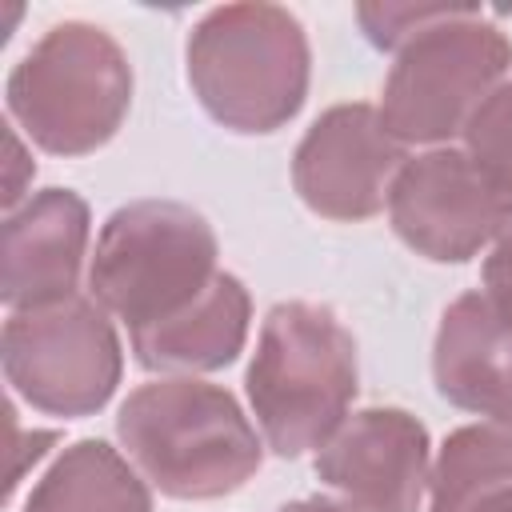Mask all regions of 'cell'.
Listing matches in <instances>:
<instances>
[{"label":"cell","mask_w":512,"mask_h":512,"mask_svg":"<svg viewBox=\"0 0 512 512\" xmlns=\"http://www.w3.org/2000/svg\"><path fill=\"white\" fill-rule=\"evenodd\" d=\"M432 376L440 396L456 408L512 428V316L484 292L452 300L436 332Z\"/></svg>","instance_id":"12"},{"label":"cell","mask_w":512,"mask_h":512,"mask_svg":"<svg viewBox=\"0 0 512 512\" xmlns=\"http://www.w3.org/2000/svg\"><path fill=\"white\" fill-rule=\"evenodd\" d=\"M116 432L140 476L176 500L236 492L260 468V436L240 404L192 376L136 388L120 404Z\"/></svg>","instance_id":"1"},{"label":"cell","mask_w":512,"mask_h":512,"mask_svg":"<svg viewBox=\"0 0 512 512\" xmlns=\"http://www.w3.org/2000/svg\"><path fill=\"white\" fill-rule=\"evenodd\" d=\"M280 512H368L352 500H336V496H304V500H292L284 504Z\"/></svg>","instance_id":"21"},{"label":"cell","mask_w":512,"mask_h":512,"mask_svg":"<svg viewBox=\"0 0 512 512\" xmlns=\"http://www.w3.org/2000/svg\"><path fill=\"white\" fill-rule=\"evenodd\" d=\"M88 248V204L68 188H44L8 212L0 240V296L12 312L76 296Z\"/></svg>","instance_id":"11"},{"label":"cell","mask_w":512,"mask_h":512,"mask_svg":"<svg viewBox=\"0 0 512 512\" xmlns=\"http://www.w3.org/2000/svg\"><path fill=\"white\" fill-rule=\"evenodd\" d=\"M248 292L236 276L216 272V280L168 320L132 332V352L156 372H208L236 360L248 336Z\"/></svg>","instance_id":"13"},{"label":"cell","mask_w":512,"mask_h":512,"mask_svg":"<svg viewBox=\"0 0 512 512\" xmlns=\"http://www.w3.org/2000/svg\"><path fill=\"white\" fill-rule=\"evenodd\" d=\"M8 496L16 492V484L24 480V472H28V464H36L52 444H56V432H32V436H24L20 432V420H16V412H12V404H8Z\"/></svg>","instance_id":"18"},{"label":"cell","mask_w":512,"mask_h":512,"mask_svg":"<svg viewBox=\"0 0 512 512\" xmlns=\"http://www.w3.org/2000/svg\"><path fill=\"white\" fill-rule=\"evenodd\" d=\"M484 296L504 316H512V224L496 236L488 260H484Z\"/></svg>","instance_id":"19"},{"label":"cell","mask_w":512,"mask_h":512,"mask_svg":"<svg viewBox=\"0 0 512 512\" xmlns=\"http://www.w3.org/2000/svg\"><path fill=\"white\" fill-rule=\"evenodd\" d=\"M404 164V144L384 128L372 104L328 108L300 140L292 184L300 200L328 220H364L384 208Z\"/></svg>","instance_id":"9"},{"label":"cell","mask_w":512,"mask_h":512,"mask_svg":"<svg viewBox=\"0 0 512 512\" xmlns=\"http://www.w3.org/2000/svg\"><path fill=\"white\" fill-rule=\"evenodd\" d=\"M28 180H32V160H28V152H24L20 136H16V128L4 124V208H8V212H12L16 200L24 196V184H28Z\"/></svg>","instance_id":"20"},{"label":"cell","mask_w":512,"mask_h":512,"mask_svg":"<svg viewBox=\"0 0 512 512\" xmlns=\"http://www.w3.org/2000/svg\"><path fill=\"white\" fill-rule=\"evenodd\" d=\"M316 472L368 512H416L428 488V432L400 408L352 412L320 448Z\"/></svg>","instance_id":"10"},{"label":"cell","mask_w":512,"mask_h":512,"mask_svg":"<svg viewBox=\"0 0 512 512\" xmlns=\"http://www.w3.org/2000/svg\"><path fill=\"white\" fill-rule=\"evenodd\" d=\"M464 4H360L356 16L368 32L372 44L380 48H400L404 40H412L420 28L460 12Z\"/></svg>","instance_id":"17"},{"label":"cell","mask_w":512,"mask_h":512,"mask_svg":"<svg viewBox=\"0 0 512 512\" xmlns=\"http://www.w3.org/2000/svg\"><path fill=\"white\" fill-rule=\"evenodd\" d=\"M392 228L428 260H468L512 224V196L500 192L456 148H428L400 164L388 192Z\"/></svg>","instance_id":"8"},{"label":"cell","mask_w":512,"mask_h":512,"mask_svg":"<svg viewBox=\"0 0 512 512\" xmlns=\"http://www.w3.org/2000/svg\"><path fill=\"white\" fill-rule=\"evenodd\" d=\"M508 64V36L480 20V8L464 4L400 44L376 112L400 144L448 140L452 132H464L468 116L504 80Z\"/></svg>","instance_id":"6"},{"label":"cell","mask_w":512,"mask_h":512,"mask_svg":"<svg viewBox=\"0 0 512 512\" xmlns=\"http://www.w3.org/2000/svg\"><path fill=\"white\" fill-rule=\"evenodd\" d=\"M216 280V236L176 200H136L108 216L88 268L92 300L132 332L188 308Z\"/></svg>","instance_id":"4"},{"label":"cell","mask_w":512,"mask_h":512,"mask_svg":"<svg viewBox=\"0 0 512 512\" xmlns=\"http://www.w3.org/2000/svg\"><path fill=\"white\" fill-rule=\"evenodd\" d=\"M512 488V428L472 424L444 440L428 472V512H472Z\"/></svg>","instance_id":"15"},{"label":"cell","mask_w":512,"mask_h":512,"mask_svg":"<svg viewBox=\"0 0 512 512\" xmlns=\"http://www.w3.org/2000/svg\"><path fill=\"white\" fill-rule=\"evenodd\" d=\"M472 512H512V488H508V492L488 496V500H484V504H476Z\"/></svg>","instance_id":"22"},{"label":"cell","mask_w":512,"mask_h":512,"mask_svg":"<svg viewBox=\"0 0 512 512\" xmlns=\"http://www.w3.org/2000/svg\"><path fill=\"white\" fill-rule=\"evenodd\" d=\"M28 512H152V496L132 460L104 440H80L40 476Z\"/></svg>","instance_id":"14"},{"label":"cell","mask_w":512,"mask_h":512,"mask_svg":"<svg viewBox=\"0 0 512 512\" xmlns=\"http://www.w3.org/2000/svg\"><path fill=\"white\" fill-rule=\"evenodd\" d=\"M188 80L232 132H272L308 92V40L280 4L212 8L188 36Z\"/></svg>","instance_id":"3"},{"label":"cell","mask_w":512,"mask_h":512,"mask_svg":"<svg viewBox=\"0 0 512 512\" xmlns=\"http://www.w3.org/2000/svg\"><path fill=\"white\" fill-rule=\"evenodd\" d=\"M464 152L500 192L512 196V76H504L468 116Z\"/></svg>","instance_id":"16"},{"label":"cell","mask_w":512,"mask_h":512,"mask_svg":"<svg viewBox=\"0 0 512 512\" xmlns=\"http://www.w3.org/2000/svg\"><path fill=\"white\" fill-rule=\"evenodd\" d=\"M128 100V56L84 20L48 28L8 76V112L40 148L64 156L100 148L120 128Z\"/></svg>","instance_id":"5"},{"label":"cell","mask_w":512,"mask_h":512,"mask_svg":"<svg viewBox=\"0 0 512 512\" xmlns=\"http://www.w3.org/2000/svg\"><path fill=\"white\" fill-rule=\"evenodd\" d=\"M356 396V340L320 304L288 300L264 316L252 364L248 404L276 456L324 448L348 420Z\"/></svg>","instance_id":"2"},{"label":"cell","mask_w":512,"mask_h":512,"mask_svg":"<svg viewBox=\"0 0 512 512\" xmlns=\"http://www.w3.org/2000/svg\"><path fill=\"white\" fill-rule=\"evenodd\" d=\"M0 348L8 384L52 416H88L120 384V340L92 296L12 312Z\"/></svg>","instance_id":"7"}]
</instances>
